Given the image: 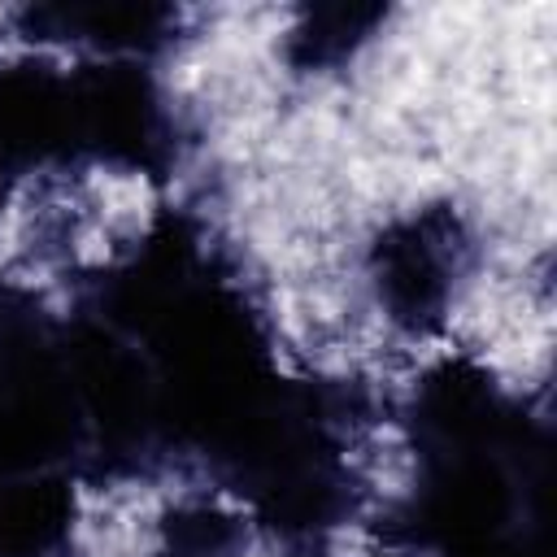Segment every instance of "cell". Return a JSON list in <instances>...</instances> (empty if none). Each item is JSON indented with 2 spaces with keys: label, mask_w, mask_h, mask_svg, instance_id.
Listing matches in <instances>:
<instances>
[{
  "label": "cell",
  "mask_w": 557,
  "mask_h": 557,
  "mask_svg": "<svg viewBox=\"0 0 557 557\" xmlns=\"http://www.w3.org/2000/svg\"><path fill=\"white\" fill-rule=\"evenodd\" d=\"M70 252H74L78 265H104V261L113 257V231H109L104 222H87V226L74 231Z\"/></svg>",
  "instance_id": "1"
},
{
  "label": "cell",
  "mask_w": 557,
  "mask_h": 557,
  "mask_svg": "<svg viewBox=\"0 0 557 557\" xmlns=\"http://www.w3.org/2000/svg\"><path fill=\"white\" fill-rule=\"evenodd\" d=\"M248 557H265V553H261V548H252V553H248Z\"/></svg>",
  "instance_id": "2"
}]
</instances>
